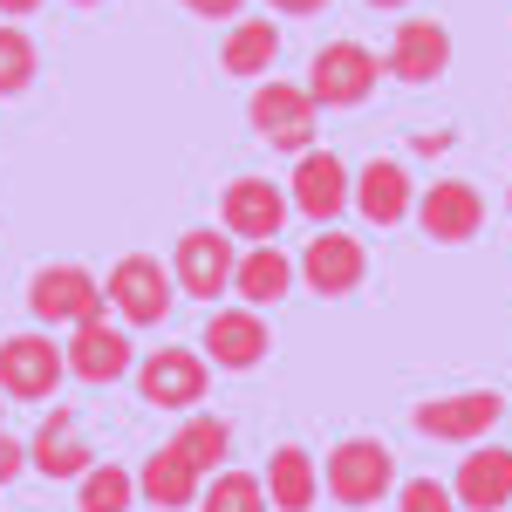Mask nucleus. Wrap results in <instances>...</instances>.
<instances>
[{"label":"nucleus","mask_w":512,"mask_h":512,"mask_svg":"<svg viewBox=\"0 0 512 512\" xmlns=\"http://www.w3.org/2000/svg\"><path fill=\"white\" fill-rule=\"evenodd\" d=\"M321 485H328V499L335 506H383L396 492V451L383 444V437H342L335 451H328V472H321Z\"/></svg>","instance_id":"nucleus-1"},{"label":"nucleus","mask_w":512,"mask_h":512,"mask_svg":"<svg viewBox=\"0 0 512 512\" xmlns=\"http://www.w3.org/2000/svg\"><path fill=\"white\" fill-rule=\"evenodd\" d=\"M376 82H383V62L362 41H328V48H315L301 89L315 96V110H355V103L376 96Z\"/></svg>","instance_id":"nucleus-2"},{"label":"nucleus","mask_w":512,"mask_h":512,"mask_svg":"<svg viewBox=\"0 0 512 512\" xmlns=\"http://www.w3.org/2000/svg\"><path fill=\"white\" fill-rule=\"evenodd\" d=\"M28 308H35L41 328H82V321H96L103 308H110V294H103V280L89 274V267L62 260V267H35Z\"/></svg>","instance_id":"nucleus-3"},{"label":"nucleus","mask_w":512,"mask_h":512,"mask_svg":"<svg viewBox=\"0 0 512 512\" xmlns=\"http://www.w3.org/2000/svg\"><path fill=\"white\" fill-rule=\"evenodd\" d=\"M246 123H253V137L260 144H274V151H315V96L301 89V82H260L253 96H246Z\"/></svg>","instance_id":"nucleus-4"},{"label":"nucleus","mask_w":512,"mask_h":512,"mask_svg":"<svg viewBox=\"0 0 512 512\" xmlns=\"http://www.w3.org/2000/svg\"><path fill=\"white\" fill-rule=\"evenodd\" d=\"M506 417V396L499 390H451V396H431L410 410L417 437H437V444H478V437L499 431Z\"/></svg>","instance_id":"nucleus-5"},{"label":"nucleus","mask_w":512,"mask_h":512,"mask_svg":"<svg viewBox=\"0 0 512 512\" xmlns=\"http://www.w3.org/2000/svg\"><path fill=\"white\" fill-rule=\"evenodd\" d=\"M103 294H110L123 328H164V315H171V274L151 253H123L103 280Z\"/></svg>","instance_id":"nucleus-6"},{"label":"nucleus","mask_w":512,"mask_h":512,"mask_svg":"<svg viewBox=\"0 0 512 512\" xmlns=\"http://www.w3.org/2000/svg\"><path fill=\"white\" fill-rule=\"evenodd\" d=\"M410 219H417L424 239H437V246H465V239H478V226H485V192H478L472 178H437V185L417 192Z\"/></svg>","instance_id":"nucleus-7"},{"label":"nucleus","mask_w":512,"mask_h":512,"mask_svg":"<svg viewBox=\"0 0 512 512\" xmlns=\"http://www.w3.org/2000/svg\"><path fill=\"white\" fill-rule=\"evenodd\" d=\"M69 376V362L55 349V335H7L0 342V396H14V403H48L55 383Z\"/></svg>","instance_id":"nucleus-8"},{"label":"nucleus","mask_w":512,"mask_h":512,"mask_svg":"<svg viewBox=\"0 0 512 512\" xmlns=\"http://www.w3.org/2000/svg\"><path fill=\"white\" fill-rule=\"evenodd\" d=\"M62 362H69V376H82V383H123L130 369H137V349H130V328L110 315L82 321V328H69V349H62Z\"/></svg>","instance_id":"nucleus-9"},{"label":"nucleus","mask_w":512,"mask_h":512,"mask_svg":"<svg viewBox=\"0 0 512 512\" xmlns=\"http://www.w3.org/2000/svg\"><path fill=\"white\" fill-rule=\"evenodd\" d=\"M198 349H205L212 369L246 376V369H260V362H267L274 335H267V315H260V308H212L205 335H198Z\"/></svg>","instance_id":"nucleus-10"},{"label":"nucleus","mask_w":512,"mask_h":512,"mask_svg":"<svg viewBox=\"0 0 512 512\" xmlns=\"http://www.w3.org/2000/svg\"><path fill=\"white\" fill-rule=\"evenodd\" d=\"M287 192H280L274 178H233L226 185V205H219V219H226V239H246V246H280V226H287Z\"/></svg>","instance_id":"nucleus-11"},{"label":"nucleus","mask_w":512,"mask_h":512,"mask_svg":"<svg viewBox=\"0 0 512 512\" xmlns=\"http://www.w3.org/2000/svg\"><path fill=\"white\" fill-rule=\"evenodd\" d=\"M349 164L335 158V151H301L294 158V178H287V205L301 212V219H315V226H335L342 219V205H349Z\"/></svg>","instance_id":"nucleus-12"},{"label":"nucleus","mask_w":512,"mask_h":512,"mask_svg":"<svg viewBox=\"0 0 512 512\" xmlns=\"http://www.w3.org/2000/svg\"><path fill=\"white\" fill-rule=\"evenodd\" d=\"M233 267H239L233 239H219V233L198 226V233H185L178 253H171V287L192 294V301H219V294H233Z\"/></svg>","instance_id":"nucleus-13"},{"label":"nucleus","mask_w":512,"mask_h":512,"mask_svg":"<svg viewBox=\"0 0 512 512\" xmlns=\"http://www.w3.org/2000/svg\"><path fill=\"white\" fill-rule=\"evenodd\" d=\"M130 376H137V396H144V403H158V410H192L198 396H205L212 362L192 355V349H151Z\"/></svg>","instance_id":"nucleus-14"},{"label":"nucleus","mask_w":512,"mask_h":512,"mask_svg":"<svg viewBox=\"0 0 512 512\" xmlns=\"http://www.w3.org/2000/svg\"><path fill=\"white\" fill-rule=\"evenodd\" d=\"M294 274L308 280L321 301H342V294H355V287H362V274H369V253H362V239L335 233V226H321V239H308V253L294 260Z\"/></svg>","instance_id":"nucleus-15"},{"label":"nucleus","mask_w":512,"mask_h":512,"mask_svg":"<svg viewBox=\"0 0 512 512\" xmlns=\"http://www.w3.org/2000/svg\"><path fill=\"white\" fill-rule=\"evenodd\" d=\"M458 512H506L512 506V451L506 444H472V458L451 478Z\"/></svg>","instance_id":"nucleus-16"},{"label":"nucleus","mask_w":512,"mask_h":512,"mask_svg":"<svg viewBox=\"0 0 512 512\" xmlns=\"http://www.w3.org/2000/svg\"><path fill=\"white\" fill-rule=\"evenodd\" d=\"M349 205L369 219V226H403V219H410V205H417L410 171H403L396 158H369L362 171H355V185H349Z\"/></svg>","instance_id":"nucleus-17"},{"label":"nucleus","mask_w":512,"mask_h":512,"mask_svg":"<svg viewBox=\"0 0 512 512\" xmlns=\"http://www.w3.org/2000/svg\"><path fill=\"white\" fill-rule=\"evenodd\" d=\"M28 465H35L41 478H82L89 465H96V451L82 444V424H76V410H48L41 417V431L28 437Z\"/></svg>","instance_id":"nucleus-18"},{"label":"nucleus","mask_w":512,"mask_h":512,"mask_svg":"<svg viewBox=\"0 0 512 512\" xmlns=\"http://www.w3.org/2000/svg\"><path fill=\"white\" fill-rule=\"evenodd\" d=\"M444 69H451V28L444 21H396L390 76L396 82H437Z\"/></svg>","instance_id":"nucleus-19"},{"label":"nucleus","mask_w":512,"mask_h":512,"mask_svg":"<svg viewBox=\"0 0 512 512\" xmlns=\"http://www.w3.org/2000/svg\"><path fill=\"white\" fill-rule=\"evenodd\" d=\"M260 485H267V506L274 512H308L321 492V465L301 444H280L274 458H267V472H260Z\"/></svg>","instance_id":"nucleus-20"},{"label":"nucleus","mask_w":512,"mask_h":512,"mask_svg":"<svg viewBox=\"0 0 512 512\" xmlns=\"http://www.w3.org/2000/svg\"><path fill=\"white\" fill-rule=\"evenodd\" d=\"M287 287H294V260H287L280 246H246V253H239V267H233L239 308H274Z\"/></svg>","instance_id":"nucleus-21"},{"label":"nucleus","mask_w":512,"mask_h":512,"mask_svg":"<svg viewBox=\"0 0 512 512\" xmlns=\"http://www.w3.org/2000/svg\"><path fill=\"white\" fill-rule=\"evenodd\" d=\"M198 492H205V478L164 444L158 458H144V472H137V499H151L158 512H185V506H198Z\"/></svg>","instance_id":"nucleus-22"},{"label":"nucleus","mask_w":512,"mask_h":512,"mask_svg":"<svg viewBox=\"0 0 512 512\" xmlns=\"http://www.w3.org/2000/svg\"><path fill=\"white\" fill-rule=\"evenodd\" d=\"M219 62H226V76H274L280 28H274V21H233V35H226V48H219Z\"/></svg>","instance_id":"nucleus-23"},{"label":"nucleus","mask_w":512,"mask_h":512,"mask_svg":"<svg viewBox=\"0 0 512 512\" xmlns=\"http://www.w3.org/2000/svg\"><path fill=\"white\" fill-rule=\"evenodd\" d=\"M171 451H178V458H185L198 478L226 472V451H233V424H226V417H185V431L171 437Z\"/></svg>","instance_id":"nucleus-24"},{"label":"nucleus","mask_w":512,"mask_h":512,"mask_svg":"<svg viewBox=\"0 0 512 512\" xmlns=\"http://www.w3.org/2000/svg\"><path fill=\"white\" fill-rule=\"evenodd\" d=\"M137 506V472L123 465H89L76 478V512H130Z\"/></svg>","instance_id":"nucleus-25"},{"label":"nucleus","mask_w":512,"mask_h":512,"mask_svg":"<svg viewBox=\"0 0 512 512\" xmlns=\"http://www.w3.org/2000/svg\"><path fill=\"white\" fill-rule=\"evenodd\" d=\"M198 512H274V506H267V485H260L253 472H233V465H226V472L205 478Z\"/></svg>","instance_id":"nucleus-26"},{"label":"nucleus","mask_w":512,"mask_h":512,"mask_svg":"<svg viewBox=\"0 0 512 512\" xmlns=\"http://www.w3.org/2000/svg\"><path fill=\"white\" fill-rule=\"evenodd\" d=\"M28 82H35V41H28V28L0 21V96H21Z\"/></svg>","instance_id":"nucleus-27"},{"label":"nucleus","mask_w":512,"mask_h":512,"mask_svg":"<svg viewBox=\"0 0 512 512\" xmlns=\"http://www.w3.org/2000/svg\"><path fill=\"white\" fill-rule=\"evenodd\" d=\"M396 512H458V499H451V485H437V478H403V485H396Z\"/></svg>","instance_id":"nucleus-28"},{"label":"nucleus","mask_w":512,"mask_h":512,"mask_svg":"<svg viewBox=\"0 0 512 512\" xmlns=\"http://www.w3.org/2000/svg\"><path fill=\"white\" fill-rule=\"evenodd\" d=\"M21 472H28V444H21V437H7V431H0V492H7V485H14Z\"/></svg>","instance_id":"nucleus-29"},{"label":"nucleus","mask_w":512,"mask_h":512,"mask_svg":"<svg viewBox=\"0 0 512 512\" xmlns=\"http://www.w3.org/2000/svg\"><path fill=\"white\" fill-rule=\"evenodd\" d=\"M185 14H198V21H239V7L246 0H178Z\"/></svg>","instance_id":"nucleus-30"},{"label":"nucleus","mask_w":512,"mask_h":512,"mask_svg":"<svg viewBox=\"0 0 512 512\" xmlns=\"http://www.w3.org/2000/svg\"><path fill=\"white\" fill-rule=\"evenodd\" d=\"M451 144H458V130H417V137H410V151H417V158H444Z\"/></svg>","instance_id":"nucleus-31"},{"label":"nucleus","mask_w":512,"mask_h":512,"mask_svg":"<svg viewBox=\"0 0 512 512\" xmlns=\"http://www.w3.org/2000/svg\"><path fill=\"white\" fill-rule=\"evenodd\" d=\"M267 7H274V14H287V21H308V14H321L328 0H267Z\"/></svg>","instance_id":"nucleus-32"},{"label":"nucleus","mask_w":512,"mask_h":512,"mask_svg":"<svg viewBox=\"0 0 512 512\" xmlns=\"http://www.w3.org/2000/svg\"><path fill=\"white\" fill-rule=\"evenodd\" d=\"M41 0H0V14H7V21H21V14H35Z\"/></svg>","instance_id":"nucleus-33"},{"label":"nucleus","mask_w":512,"mask_h":512,"mask_svg":"<svg viewBox=\"0 0 512 512\" xmlns=\"http://www.w3.org/2000/svg\"><path fill=\"white\" fill-rule=\"evenodd\" d=\"M369 7H376V14H396V7H410V0H369Z\"/></svg>","instance_id":"nucleus-34"},{"label":"nucleus","mask_w":512,"mask_h":512,"mask_svg":"<svg viewBox=\"0 0 512 512\" xmlns=\"http://www.w3.org/2000/svg\"><path fill=\"white\" fill-rule=\"evenodd\" d=\"M69 7H103V0H69Z\"/></svg>","instance_id":"nucleus-35"},{"label":"nucleus","mask_w":512,"mask_h":512,"mask_svg":"<svg viewBox=\"0 0 512 512\" xmlns=\"http://www.w3.org/2000/svg\"><path fill=\"white\" fill-rule=\"evenodd\" d=\"M506 212H512V185H506Z\"/></svg>","instance_id":"nucleus-36"}]
</instances>
